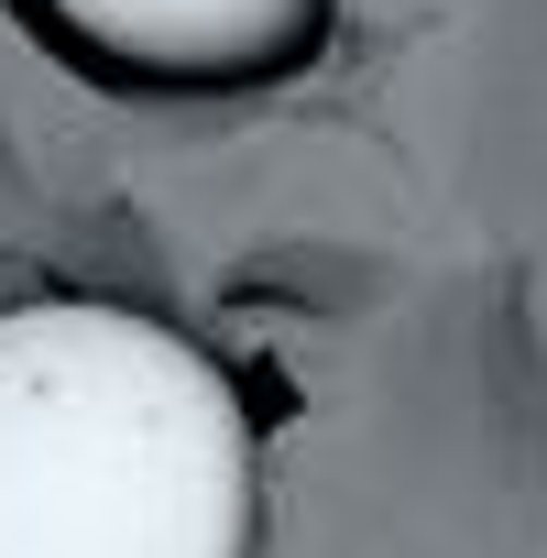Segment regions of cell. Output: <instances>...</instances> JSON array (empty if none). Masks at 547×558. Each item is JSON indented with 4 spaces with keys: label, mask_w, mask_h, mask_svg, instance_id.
Segmentation results:
<instances>
[{
    "label": "cell",
    "mask_w": 547,
    "mask_h": 558,
    "mask_svg": "<svg viewBox=\"0 0 547 558\" xmlns=\"http://www.w3.org/2000/svg\"><path fill=\"white\" fill-rule=\"evenodd\" d=\"M230 373L99 296L0 318V558H252Z\"/></svg>",
    "instance_id": "cell-1"
},
{
    "label": "cell",
    "mask_w": 547,
    "mask_h": 558,
    "mask_svg": "<svg viewBox=\"0 0 547 558\" xmlns=\"http://www.w3.org/2000/svg\"><path fill=\"white\" fill-rule=\"evenodd\" d=\"M45 12L154 77H263L329 34V0H45Z\"/></svg>",
    "instance_id": "cell-2"
}]
</instances>
